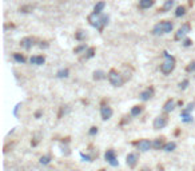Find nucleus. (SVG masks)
I'll return each instance as SVG.
<instances>
[{
  "label": "nucleus",
  "instance_id": "obj_26",
  "mask_svg": "<svg viewBox=\"0 0 195 171\" xmlns=\"http://www.w3.org/2000/svg\"><path fill=\"white\" fill-rule=\"evenodd\" d=\"M68 74H70L68 68H64V70H60V71H59L56 75H58V78H67V76H68Z\"/></svg>",
  "mask_w": 195,
  "mask_h": 171
},
{
  "label": "nucleus",
  "instance_id": "obj_34",
  "mask_svg": "<svg viewBox=\"0 0 195 171\" xmlns=\"http://www.w3.org/2000/svg\"><path fill=\"white\" fill-rule=\"evenodd\" d=\"M194 171H195V170H194Z\"/></svg>",
  "mask_w": 195,
  "mask_h": 171
},
{
  "label": "nucleus",
  "instance_id": "obj_21",
  "mask_svg": "<svg viewBox=\"0 0 195 171\" xmlns=\"http://www.w3.org/2000/svg\"><path fill=\"white\" fill-rule=\"evenodd\" d=\"M92 75H94V79L95 80H102V79H104V78H106V74H104L102 70L94 71V74H92Z\"/></svg>",
  "mask_w": 195,
  "mask_h": 171
},
{
  "label": "nucleus",
  "instance_id": "obj_29",
  "mask_svg": "<svg viewBox=\"0 0 195 171\" xmlns=\"http://www.w3.org/2000/svg\"><path fill=\"white\" fill-rule=\"evenodd\" d=\"M49 160H51V157H49V155H44V157L40 158V163L42 164H48Z\"/></svg>",
  "mask_w": 195,
  "mask_h": 171
},
{
  "label": "nucleus",
  "instance_id": "obj_25",
  "mask_svg": "<svg viewBox=\"0 0 195 171\" xmlns=\"http://www.w3.org/2000/svg\"><path fill=\"white\" fill-rule=\"evenodd\" d=\"M14 59L17 62V63H26V56L21 55V54H17V52L14 54Z\"/></svg>",
  "mask_w": 195,
  "mask_h": 171
},
{
  "label": "nucleus",
  "instance_id": "obj_7",
  "mask_svg": "<svg viewBox=\"0 0 195 171\" xmlns=\"http://www.w3.org/2000/svg\"><path fill=\"white\" fill-rule=\"evenodd\" d=\"M35 42H36V39L33 36H26V38H23L20 40V46H21V48L28 51V49H31L35 46Z\"/></svg>",
  "mask_w": 195,
  "mask_h": 171
},
{
  "label": "nucleus",
  "instance_id": "obj_28",
  "mask_svg": "<svg viewBox=\"0 0 195 171\" xmlns=\"http://www.w3.org/2000/svg\"><path fill=\"white\" fill-rule=\"evenodd\" d=\"M186 71H187V72H195V60L191 62L190 64H187V67H186Z\"/></svg>",
  "mask_w": 195,
  "mask_h": 171
},
{
  "label": "nucleus",
  "instance_id": "obj_5",
  "mask_svg": "<svg viewBox=\"0 0 195 171\" xmlns=\"http://www.w3.org/2000/svg\"><path fill=\"white\" fill-rule=\"evenodd\" d=\"M167 123H168L167 115H159V116H156L155 119H154L153 127L155 130H160V128H165V127L167 126Z\"/></svg>",
  "mask_w": 195,
  "mask_h": 171
},
{
  "label": "nucleus",
  "instance_id": "obj_27",
  "mask_svg": "<svg viewBox=\"0 0 195 171\" xmlns=\"http://www.w3.org/2000/svg\"><path fill=\"white\" fill-rule=\"evenodd\" d=\"M83 51H87V46L86 44H82V46H79V47L74 48V52H75V54H80V52H83Z\"/></svg>",
  "mask_w": 195,
  "mask_h": 171
},
{
  "label": "nucleus",
  "instance_id": "obj_9",
  "mask_svg": "<svg viewBox=\"0 0 195 171\" xmlns=\"http://www.w3.org/2000/svg\"><path fill=\"white\" fill-rule=\"evenodd\" d=\"M104 158H106V160L111 164V166L115 167V166H118V164H119V163H118V160H116L115 151L111 150V148H110V150H107V151H106V154H104Z\"/></svg>",
  "mask_w": 195,
  "mask_h": 171
},
{
  "label": "nucleus",
  "instance_id": "obj_31",
  "mask_svg": "<svg viewBox=\"0 0 195 171\" xmlns=\"http://www.w3.org/2000/svg\"><path fill=\"white\" fill-rule=\"evenodd\" d=\"M95 134H98V127H91V130H90V135H95Z\"/></svg>",
  "mask_w": 195,
  "mask_h": 171
},
{
  "label": "nucleus",
  "instance_id": "obj_24",
  "mask_svg": "<svg viewBox=\"0 0 195 171\" xmlns=\"http://www.w3.org/2000/svg\"><path fill=\"white\" fill-rule=\"evenodd\" d=\"M95 52H96V49H95L94 47H90V48H87V51L84 52V59H91L92 56L95 55Z\"/></svg>",
  "mask_w": 195,
  "mask_h": 171
},
{
  "label": "nucleus",
  "instance_id": "obj_19",
  "mask_svg": "<svg viewBox=\"0 0 195 171\" xmlns=\"http://www.w3.org/2000/svg\"><path fill=\"white\" fill-rule=\"evenodd\" d=\"M104 7H106V3H104V2H99V3L95 4L94 12H96V14H102V11L104 10Z\"/></svg>",
  "mask_w": 195,
  "mask_h": 171
},
{
  "label": "nucleus",
  "instance_id": "obj_23",
  "mask_svg": "<svg viewBox=\"0 0 195 171\" xmlns=\"http://www.w3.org/2000/svg\"><path fill=\"white\" fill-rule=\"evenodd\" d=\"M86 38H87V35H86V32L83 30H79L75 32V39L76 40H84Z\"/></svg>",
  "mask_w": 195,
  "mask_h": 171
},
{
  "label": "nucleus",
  "instance_id": "obj_6",
  "mask_svg": "<svg viewBox=\"0 0 195 171\" xmlns=\"http://www.w3.org/2000/svg\"><path fill=\"white\" fill-rule=\"evenodd\" d=\"M190 31H191V26H190V24H188V23L182 24L181 28L176 31V33H175V40H182L188 32H190Z\"/></svg>",
  "mask_w": 195,
  "mask_h": 171
},
{
  "label": "nucleus",
  "instance_id": "obj_16",
  "mask_svg": "<svg viewBox=\"0 0 195 171\" xmlns=\"http://www.w3.org/2000/svg\"><path fill=\"white\" fill-rule=\"evenodd\" d=\"M155 0H139V8L140 10H147V8L153 7Z\"/></svg>",
  "mask_w": 195,
  "mask_h": 171
},
{
  "label": "nucleus",
  "instance_id": "obj_14",
  "mask_svg": "<svg viewBox=\"0 0 195 171\" xmlns=\"http://www.w3.org/2000/svg\"><path fill=\"white\" fill-rule=\"evenodd\" d=\"M30 62L31 64H35V66H42V64H44L46 58L43 55H35V56H31Z\"/></svg>",
  "mask_w": 195,
  "mask_h": 171
},
{
  "label": "nucleus",
  "instance_id": "obj_4",
  "mask_svg": "<svg viewBox=\"0 0 195 171\" xmlns=\"http://www.w3.org/2000/svg\"><path fill=\"white\" fill-rule=\"evenodd\" d=\"M172 23L171 21H160V23H158L155 27L153 28V35H163V33H170L172 31Z\"/></svg>",
  "mask_w": 195,
  "mask_h": 171
},
{
  "label": "nucleus",
  "instance_id": "obj_30",
  "mask_svg": "<svg viewBox=\"0 0 195 171\" xmlns=\"http://www.w3.org/2000/svg\"><path fill=\"white\" fill-rule=\"evenodd\" d=\"M187 86H188V80L184 79L183 82H182L181 84H179V88H181V90H184V88H187Z\"/></svg>",
  "mask_w": 195,
  "mask_h": 171
},
{
  "label": "nucleus",
  "instance_id": "obj_2",
  "mask_svg": "<svg viewBox=\"0 0 195 171\" xmlns=\"http://www.w3.org/2000/svg\"><path fill=\"white\" fill-rule=\"evenodd\" d=\"M163 55H165L166 60L163 62L162 64H160V71H162L163 75H168V74H171L172 71H174L175 64H176V60H175V58L171 56V55H170L167 51L163 52Z\"/></svg>",
  "mask_w": 195,
  "mask_h": 171
},
{
  "label": "nucleus",
  "instance_id": "obj_22",
  "mask_svg": "<svg viewBox=\"0 0 195 171\" xmlns=\"http://www.w3.org/2000/svg\"><path fill=\"white\" fill-rule=\"evenodd\" d=\"M184 14H186V7H184V5H179V7L175 10V16L176 17L183 16Z\"/></svg>",
  "mask_w": 195,
  "mask_h": 171
},
{
  "label": "nucleus",
  "instance_id": "obj_32",
  "mask_svg": "<svg viewBox=\"0 0 195 171\" xmlns=\"http://www.w3.org/2000/svg\"><path fill=\"white\" fill-rule=\"evenodd\" d=\"M191 44H193V42H191L190 39H186L184 42H183V46H184V47H190Z\"/></svg>",
  "mask_w": 195,
  "mask_h": 171
},
{
  "label": "nucleus",
  "instance_id": "obj_11",
  "mask_svg": "<svg viewBox=\"0 0 195 171\" xmlns=\"http://www.w3.org/2000/svg\"><path fill=\"white\" fill-rule=\"evenodd\" d=\"M112 114H114V111H112V108H111L110 106H102V108H100V116H102V119H103V120L111 119Z\"/></svg>",
  "mask_w": 195,
  "mask_h": 171
},
{
  "label": "nucleus",
  "instance_id": "obj_33",
  "mask_svg": "<svg viewBox=\"0 0 195 171\" xmlns=\"http://www.w3.org/2000/svg\"><path fill=\"white\" fill-rule=\"evenodd\" d=\"M100 171H106V170H100Z\"/></svg>",
  "mask_w": 195,
  "mask_h": 171
},
{
  "label": "nucleus",
  "instance_id": "obj_3",
  "mask_svg": "<svg viewBox=\"0 0 195 171\" xmlns=\"http://www.w3.org/2000/svg\"><path fill=\"white\" fill-rule=\"evenodd\" d=\"M107 79L114 87H122L123 84H124V82H126V78L123 76L120 72H118L116 70H114V68L108 71Z\"/></svg>",
  "mask_w": 195,
  "mask_h": 171
},
{
  "label": "nucleus",
  "instance_id": "obj_12",
  "mask_svg": "<svg viewBox=\"0 0 195 171\" xmlns=\"http://www.w3.org/2000/svg\"><path fill=\"white\" fill-rule=\"evenodd\" d=\"M153 96H154V88L153 87H148V88H146L144 91H142L140 94H139V99L143 102H147V100H150Z\"/></svg>",
  "mask_w": 195,
  "mask_h": 171
},
{
  "label": "nucleus",
  "instance_id": "obj_1",
  "mask_svg": "<svg viewBox=\"0 0 195 171\" xmlns=\"http://www.w3.org/2000/svg\"><path fill=\"white\" fill-rule=\"evenodd\" d=\"M88 23L102 32L108 23V16L107 15H103V14H96V12H94V14H91L88 16Z\"/></svg>",
  "mask_w": 195,
  "mask_h": 171
},
{
  "label": "nucleus",
  "instance_id": "obj_20",
  "mask_svg": "<svg viewBox=\"0 0 195 171\" xmlns=\"http://www.w3.org/2000/svg\"><path fill=\"white\" fill-rule=\"evenodd\" d=\"M175 148H176V143L175 142H168V143H166L165 144L163 150L167 151V152H171V151H174Z\"/></svg>",
  "mask_w": 195,
  "mask_h": 171
},
{
  "label": "nucleus",
  "instance_id": "obj_15",
  "mask_svg": "<svg viewBox=\"0 0 195 171\" xmlns=\"http://www.w3.org/2000/svg\"><path fill=\"white\" fill-rule=\"evenodd\" d=\"M174 108H175V100L174 99H168V100L165 103V106H163V111H165V112H171Z\"/></svg>",
  "mask_w": 195,
  "mask_h": 171
},
{
  "label": "nucleus",
  "instance_id": "obj_13",
  "mask_svg": "<svg viewBox=\"0 0 195 171\" xmlns=\"http://www.w3.org/2000/svg\"><path fill=\"white\" fill-rule=\"evenodd\" d=\"M165 144H166V142H165V138H163V136H159V138H156L153 141V148L154 150H163Z\"/></svg>",
  "mask_w": 195,
  "mask_h": 171
},
{
  "label": "nucleus",
  "instance_id": "obj_10",
  "mask_svg": "<svg viewBox=\"0 0 195 171\" xmlns=\"http://www.w3.org/2000/svg\"><path fill=\"white\" fill-rule=\"evenodd\" d=\"M138 160H139V157H138V154H135V152L128 154L127 155V158H126V163H127V166H128L130 169H134V167L137 166Z\"/></svg>",
  "mask_w": 195,
  "mask_h": 171
},
{
  "label": "nucleus",
  "instance_id": "obj_18",
  "mask_svg": "<svg viewBox=\"0 0 195 171\" xmlns=\"http://www.w3.org/2000/svg\"><path fill=\"white\" fill-rule=\"evenodd\" d=\"M142 111H143V106H134L131 108V116H138L142 114Z\"/></svg>",
  "mask_w": 195,
  "mask_h": 171
},
{
  "label": "nucleus",
  "instance_id": "obj_8",
  "mask_svg": "<svg viewBox=\"0 0 195 171\" xmlns=\"http://www.w3.org/2000/svg\"><path fill=\"white\" fill-rule=\"evenodd\" d=\"M137 147L139 151L146 152L150 150V148H153V142L148 141V139H140L139 142H137Z\"/></svg>",
  "mask_w": 195,
  "mask_h": 171
},
{
  "label": "nucleus",
  "instance_id": "obj_17",
  "mask_svg": "<svg viewBox=\"0 0 195 171\" xmlns=\"http://www.w3.org/2000/svg\"><path fill=\"white\" fill-rule=\"evenodd\" d=\"M172 7H174V0H166L163 7H162V10H159V11L160 12H168V11H171Z\"/></svg>",
  "mask_w": 195,
  "mask_h": 171
}]
</instances>
